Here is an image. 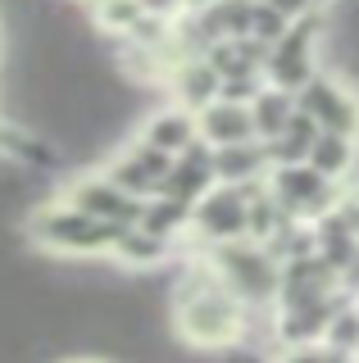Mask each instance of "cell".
Segmentation results:
<instances>
[{
  "instance_id": "6",
  "label": "cell",
  "mask_w": 359,
  "mask_h": 363,
  "mask_svg": "<svg viewBox=\"0 0 359 363\" xmlns=\"http://www.w3.org/2000/svg\"><path fill=\"white\" fill-rule=\"evenodd\" d=\"M273 200L282 204L287 213L291 209L309 213V209H319V204L328 200V177H323L314 164H282L277 177H273Z\"/></svg>"
},
{
  "instance_id": "1",
  "label": "cell",
  "mask_w": 359,
  "mask_h": 363,
  "mask_svg": "<svg viewBox=\"0 0 359 363\" xmlns=\"http://www.w3.org/2000/svg\"><path fill=\"white\" fill-rule=\"evenodd\" d=\"M177 323H182V336L192 345H228L232 336L241 332V313L237 300L223 291V281H209V286H192L182 295V309H177Z\"/></svg>"
},
{
  "instance_id": "12",
  "label": "cell",
  "mask_w": 359,
  "mask_h": 363,
  "mask_svg": "<svg viewBox=\"0 0 359 363\" xmlns=\"http://www.w3.org/2000/svg\"><path fill=\"white\" fill-rule=\"evenodd\" d=\"M260 168H264V150L260 145H223V150L214 155V173L223 182H255L260 177Z\"/></svg>"
},
{
  "instance_id": "7",
  "label": "cell",
  "mask_w": 359,
  "mask_h": 363,
  "mask_svg": "<svg viewBox=\"0 0 359 363\" xmlns=\"http://www.w3.org/2000/svg\"><path fill=\"white\" fill-rule=\"evenodd\" d=\"M73 209L92 213V218H109V223L132 227V223H141L145 204H137L123 186H114V182H82V186L73 191Z\"/></svg>"
},
{
  "instance_id": "18",
  "label": "cell",
  "mask_w": 359,
  "mask_h": 363,
  "mask_svg": "<svg viewBox=\"0 0 359 363\" xmlns=\"http://www.w3.org/2000/svg\"><path fill=\"white\" fill-rule=\"evenodd\" d=\"M118 245H123V255H128V259H137V264H145V259H160V236L141 232V227H137V232H128Z\"/></svg>"
},
{
  "instance_id": "3",
  "label": "cell",
  "mask_w": 359,
  "mask_h": 363,
  "mask_svg": "<svg viewBox=\"0 0 359 363\" xmlns=\"http://www.w3.org/2000/svg\"><path fill=\"white\" fill-rule=\"evenodd\" d=\"M214 264H219V277L228 281L232 291H241L245 300H268V295L277 291V264L264 255V250L223 241L219 255H214Z\"/></svg>"
},
{
  "instance_id": "9",
  "label": "cell",
  "mask_w": 359,
  "mask_h": 363,
  "mask_svg": "<svg viewBox=\"0 0 359 363\" xmlns=\"http://www.w3.org/2000/svg\"><path fill=\"white\" fill-rule=\"evenodd\" d=\"M200 132L219 150L223 145H245L255 132V113H250V105H237V100H214V105L200 113Z\"/></svg>"
},
{
  "instance_id": "11",
  "label": "cell",
  "mask_w": 359,
  "mask_h": 363,
  "mask_svg": "<svg viewBox=\"0 0 359 363\" xmlns=\"http://www.w3.org/2000/svg\"><path fill=\"white\" fill-rule=\"evenodd\" d=\"M209 164H205V155H196L192 150V159H187V164H177V168H168V177H164V196L168 200H200V196H209Z\"/></svg>"
},
{
  "instance_id": "13",
  "label": "cell",
  "mask_w": 359,
  "mask_h": 363,
  "mask_svg": "<svg viewBox=\"0 0 359 363\" xmlns=\"http://www.w3.org/2000/svg\"><path fill=\"white\" fill-rule=\"evenodd\" d=\"M177 91L187 96V105L209 109L214 96H223V77H219V68H209V64H187V68H177Z\"/></svg>"
},
{
  "instance_id": "20",
  "label": "cell",
  "mask_w": 359,
  "mask_h": 363,
  "mask_svg": "<svg viewBox=\"0 0 359 363\" xmlns=\"http://www.w3.org/2000/svg\"><path fill=\"white\" fill-rule=\"evenodd\" d=\"M187 5H219V0H187Z\"/></svg>"
},
{
  "instance_id": "15",
  "label": "cell",
  "mask_w": 359,
  "mask_h": 363,
  "mask_svg": "<svg viewBox=\"0 0 359 363\" xmlns=\"http://www.w3.org/2000/svg\"><path fill=\"white\" fill-rule=\"evenodd\" d=\"M309 164L319 168L323 177H336L350 168V136H336V132H323L309 150Z\"/></svg>"
},
{
  "instance_id": "14",
  "label": "cell",
  "mask_w": 359,
  "mask_h": 363,
  "mask_svg": "<svg viewBox=\"0 0 359 363\" xmlns=\"http://www.w3.org/2000/svg\"><path fill=\"white\" fill-rule=\"evenodd\" d=\"M255 132H268V136H282L291 128V118H296V109H291V100H287V91H264V96H255Z\"/></svg>"
},
{
  "instance_id": "10",
  "label": "cell",
  "mask_w": 359,
  "mask_h": 363,
  "mask_svg": "<svg viewBox=\"0 0 359 363\" xmlns=\"http://www.w3.org/2000/svg\"><path fill=\"white\" fill-rule=\"evenodd\" d=\"M192 136H196L192 113L168 109V113H160V118H150L145 145H155V150H164V155H177V150H192Z\"/></svg>"
},
{
  "instance_id": "2",
  "label": "cell",
  "mask_w": 359,
  "mask_h": 363,
  "mask_svg": "<svg viewBox=\"0 0 359 363\" xmlns=\"http://www.w3.org/2000/svg\"><path fill=\"white\" fill-rule=\"evenodd\" d=\"M37 236L55 250H82L87 255V250H100L109 241H123L128 227L109 223V218H92V213H82V209H64V213H41Z\"/></svg>"
},
{
  "instance_id": "16",
  "label": "cell",
  "mask_w": 359,
  "mask_h": 363,
  "mask_svg": "<svg viewBox=\"0 0 359 363\" xmlns=\"http://www.w3.org/2000/svg\"><path fill=\"white\" fill-rule=\"evenodd\" d=\"M187 223V204L182 200H155V204H145V213H141V232H150V236H160V241H164V236L168 232H173V227H182Z\"/></svg>"
},
{
  "instance_id": "5",
  "label": "cell",
  "mask_w": 359,
  "mask_h": 363,
  "mask_svg": "<svg viewBox=\"0 0 359 363\" xmlns=\"http://www.w3.org/2000/svg\"><path fill=\"white\" fill-rule=\"evenodd\" d=\"M196 227L214 241H232V236L250 232V204H245V191L241 186H223V191H209L196 209Z\"/></svg>"
},
{
  "instance_id": "4",
  "label": "cell",
  "mask_w": 359,
  "mask_h": 363,
  "mask_svg": "<svg viewBox=\"0 0 359 363\" xmlns=\"http://www.w3.org/2000/svg\"><path fill=\"white\" fill-rule=\"evenodd\" d=\"M300 109H305L323 132H336V136H350L359 128V105L336 82H328V77H314V82L300 91Z\"/></svg>"
},
{
  "instance_id": "17",
  "label": "cell",
  "mask_w": 359,
  "mask_h": 363,
  "mask_svg": "<svg viewBox=\"0 0 359 363\" xmlns=\"http://www.w3.org/2000/svg\"><path fill=\"white\" fill-rule=\"evenodd\" d=\"M109 182H114V186H123L128 196H141V191L164 186V177H160V173H150V168H145L137 155H128V159H123L114 173H109Z\"/></svg>"
},
{
  "instance_id": "19",
  "label": "cell",
  "mask_w": 359,
  "mask_h": 363,
  "mask_svg": "<svg viewBox=\"0 0 359 363\" xmlns=\"http://www.w3.org/2000/svg\"><path fill=\"white\" fill-rule=\"evenodd\" d=\"M287 363H346L341 350H296V354H287Z\"/></svg>"
},
{
  "instance_id": "8",
  "label": "cell",
  "mask_w": 359,
  "mask_h": 363,
  "mask_svg": "<svg viewBox=\"0 0 359 363\" xmlns=\"http://www.w3.org/2000/svg\"><path fill=\"white\" fill-rule=\"evenodd\" d=\"M268 77H273V86H277V91H291V86H300V91H305V86L314 82L309 28L287 32V37L273 45V60H268Z\"/></svg>"
}]
</instances>
